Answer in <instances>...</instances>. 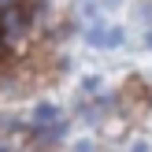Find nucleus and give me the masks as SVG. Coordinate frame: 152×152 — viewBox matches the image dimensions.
<instances>
[{
  "mask_svg": "<svg viewBox=\"0 0 152 152\" xmlns=\"http://www.w3.org/2000/svg\"><path fill=\"white\" fill-rule=\"evenodd\" d=\"M26 26H30V15H26V7H19V4L7 7V11L0 15V30H4L7 37H19Z\"/></svg>",
  "mask_w": 152,
  "mask_h": 152,
  "instance_id": "obj_2",
  "label": "nucleus"
},
{
  "mask_svg": "<svg viewBox=\"0 0 152 152\" xmlns=\"http://www.w3.org/2000/svg\"><path fill=\"white\" fill-rule=\"evenodd\" d=\"M96 86H100L96 78H86V82H82V89H86V93H96Z\"/></svg>",
  "mask_w": 152,
  "mask_h": 152,
  "instance_id": "obj_4",
  "label": "nucleus"
},
{
  "mask_svg": "<svg viewBox=\"0 0 152 152\" xmlns=\"http://www.w3.org/2000/svg\"><path fill=\"white\" fill-rule=\"evenodd\" d=\"M34 123L37 126H59V108L56 104H41V108L34 111Z\"/></svg>",
  "mask_w": 152,
  "mask_h": 152,
  "instance_id": "obj_3",
  "label": "nucleus"
},
{
  "mask_svg": "<svg viewBox=\"0 0 152 152\" xmlns=\"http://www.w3.org/2000/svg\"><path fill=\"white\" fill-rule=\"evenodd\" d=\"M100 4H104V7H115V4H123V0H100Z\"/></svg>",
  "mask_w": 152,
  "mask_h": 152,
  "instance_id": "obj_7",
  "label": "nucleus"
},
{
  "mask_svg": "<svg viewBox=\"0 0 152 152\" xmlns=\"http://www.w3.org/2000/svg\"><path fill=\"white\" fill-rule=\"evenodd\" d=\"M0 152H11V148H0Z\"/></svg>",
  "mask_w": 152,
  "mask_h": 152,
  "instance_id": "obj_8",
  "label": "nucleus"
},
{
  "mask_svg": "<svg viewBox=\"0 0 152 152\" xmlns=\"http://www.w3.org/2000/svg\"><path fill=\"white\" fill-rule=\"evenodd\" d=\"M148 45H152V34H148Z\"/></svg>",
  "mask_w": 152,
  "mask_h": 152,
  "instance_id": "obj_9",
  "label": "nucleus"
},
{
  "mask_svg": "<svg viewBox=\"0 0 152 152\" xmlns=\"http://www.w3.org/2000/svg\"><path fill=\"white\" fill-rule=\"evenodd\" d=\"M123 30L119 26H104V22H96V26H89L86 30V41L89 45H96V48H119V45H123Z\"/></svg>",
  "mask_w": 152,
  "mask_h": 152,
  "instance_id": "obj_1",
  "label": "nucleus"
},
{
  "mask_svg": "<svg viewBox=\"0 0 152 152\" xmlns=\"http://www.w3.org/2000/svg\"><path fill=\"white\" fill-rule=\"evenodd\" d=\"M74 152H93V145H86V141H82V145L74 148Z\"/></svg>",
  "mask_w": 152,
  "mask_h": 152,
  "instance_id": "obj_6",
  "label": "nucleus"
},
{
  "mask_svg": "<svg viewBox=\"0 0 152 152\" xmlns=\"http://www.w3.org/2000/svg\"><path fill=\"white\" fill-rule=\"evenodd\" d=\"M4 56H7V45H4V37H0V63H4Z\"/></svg>",
  "mask_w": 152,
  "mask_h": 152,
  "instance_id": "obj_5",
  "label": "nucleus"
}]
</instances>
